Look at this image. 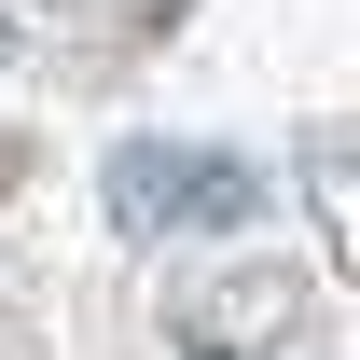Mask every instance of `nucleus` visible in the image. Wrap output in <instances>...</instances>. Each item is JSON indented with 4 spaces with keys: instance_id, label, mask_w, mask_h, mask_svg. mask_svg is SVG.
Listing matches in <instances>:
<instances>
[{
    "instance_id": "2",
    "label": "nucleus",
    "mask_w": 360,
    "mask_h": 360,
    "mask_svg": "<svg viewBox=\"0 0 360 360\" xmlns=\"http://www.w3.org/2000/svg\"><path fill=\"white\" fill-rule=\"evenodd\" d=\"M194 360H222V347H194Z\"/></svg>"
},
{
    "instance_id": "1",
    "label": "nucleus",
    "mask_w": 360,
    "mask_h": 360,
    "mask_svg": "<svg viewBox=\"0 0 360 360\" xmlns=\"http://www.w3.org/2000/svg\"><path fill=\"white\" fill-rule=\"evenodd\" d=\"M125 208H180V222H236L250 180L208 167V153H125Z\"/></svg>"
}]
</instances>
